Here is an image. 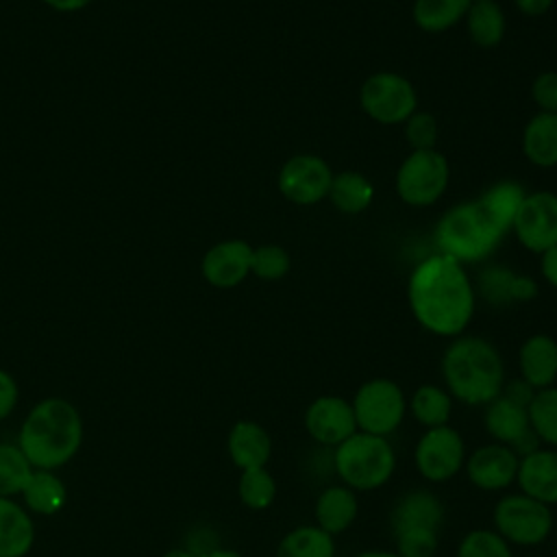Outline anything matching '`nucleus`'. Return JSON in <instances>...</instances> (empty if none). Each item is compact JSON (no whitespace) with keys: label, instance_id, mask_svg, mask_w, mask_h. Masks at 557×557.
Here are the masks:
<instances>
[{"label":"nucleus","instance_id":"f257e3e1","mask_svg":"<svg viewBox=\"0 0 557 557\" xmlns=\"http://www.w3.org/2000/svg\"><path fill=\"white\" fill-rule=\"evenodd\" d=\"M407 300L416 322L437 337H459L476 309L474 283L455 259L437 252L420 261L407 281Z\"/></svg>","mask_w":557,"mask_h":557},{"label":"nucleus","instance_id":"f03ea898","mask_svg":"<svg viewBox=\"0 0 557 557\" xmlns=\"http://www.w3.org/2000/svg\"><path fill=\"white\" fill-rule=\"evenodd\" d=\"M440 368L448 394L470 407H485L505 387L503 357L485 337H453L442 355Z\"/></svg>","mask_w":557,"mask_h":557},{"label":"nucleus","instance_id":"7ed1b4c3","mask_svg":"<svg viewBox=\"0 0 557 557\" xmlns=\"http://www.w3.org/2000/svg\"><path fill=\"white\" fill-rule=\"evenodd\" d=\"M83 442V420L63 398H44L26 416L17 446L33 468L54 470L67 463Z\"/></svg>","mask_w":557,"mask_h":557},{"label":"nucleus","instance_id":"20e7f679","mask_svg":"<svg viewBox=\"0 0 557 557\" xmlns=\"http://www.w3.org/2000/svg\"><path fill=\"white\" fill-rule=\"evenodd\" d=\"M333 470L355 492L383 487L396 470V450L389 437L355 431L333 448Z\"/></svg>","mask_w":557,"mask_h":557},{"label":"nucleus","instance_id":"39448f33","mask_svg":"<svg viewBox=\"0 0 557 557\" xmlns=\"http://www.w3.org/2000/svg\"><path fill=\"white\" fill-rule=\"evenodd\" d=\"M503 235L494 228L476 200L450 207L435 226V244L457 263H476L492 255Z\"/></svg>","mask_w":557,"mask_h":557},{"label":"nucleus","instance_id":"423d86ee","mask_svg":"<svg viewBox=\"0 0 557 557\" xmlns=\"http://www.w3.org/2000/svg\"><path fill=\"white\" fill-rule=\"evenodd\" d=\"M357 431L389 437L407 416V396L403 387L385 376L363 381L352 400Z\"/></svg>","mask_w":557,"mask_h":557},{"label":"nucleus","instance_id":"0eeeda50","mask_svg":"<svg viewBox=\"0 0 557 557\" xmlns=\"http://www.w3.org/2000/svg\"><path fill=\"white\" fill-rule=\"evenodd\" d=\"M494 531L511 546H540L553 531V511L548 505L511 492L494 505Z\"/></svg>","mask_w":557,"mask_h":557},{"label":"nucleus","instance_id":"6e6552de","mask_svg":"<svg viewBox=\"0 0 557 557\" xmlns=\"http://www.w3.org/2000/svg\"><path fill=\"white\" fill-rule=\"evenodd\" d=\"M450 181L448 159L437 150H411L396 172V194L409 207L435 205Z\"/></svg>","mask_w":557,"mask_h":557},{"label":"nucleus","instance_id":"1a4fd4ad","mask_svg":"<svg viewBox=\"0 0 557 557\" xmlns=\"http://www.w3.org/2000/svg\"><path fill=\"white\" fill-rule=\"evenodd\" d=\"M359 104L379 124H403L418 111V94L407 76L398 72H374L359 87Z\"/></svg>","mask_w":557,"mask_h":557},{"label":"nucleus","instance_id":"9d476101","mask_svg":"<svg viewBox=\"0 0 557 557\" xmlns=\"http://www.w3.org/2000/svg\"><path fill=\"white\" fill-rule=\"evenodd\" d=\"M413 463L418 474L429 483L450 481L466 463V442L461 433L450 424L426 429L416 442Z\"/></svg>","mask_w":557,"mask_h":557},{"label":"nucleus","instance_id":"9b49d317","mask_svg":"<svg viewBox=\"0 0 557 557\" xmlns=\"http://www.w3.org/2000/svg\"><path fill=\"white\" fill-rule=\"evenodd\" d=\"M333 181L331 165L318 154H294L278 170V191L285 200L311 207L326 198Z\"/></svg>","mask_w":557,"mask_h":557},{"label":"nucleus","instance_id":"f8f14e48","mask_svg":"<svg viewBox=\"0 0 557 557\" xmlns=\"http://www.w3.org/2000/svg\"><path fill=\"white\" fill-rule=\"evenodd\" d=\"M516 239L531 252L542 255L557 244V194L531 191L524 196L511 224Z\"/></svg>","mask_w":557,"mask_h":557},{"label":"nucleus","instance_id":"ddd939ff","mask_svg":"<svg viewBox=\"0 0 557 557\" xmlns=\"http://www.w3.org/2000/svg\"><path fill=\"white\" fill-rule=\"evenodd\" d=\"M483 426L494 442L511 446L518 453V457L542 446L531 431L527 405L509 398L503 392L492 403L485 405Z\"/></svg>","mask_w":557,"mask_h":557},{"label":"nucleus","instance_id":"4468645a","mask_svg":"<svg viewBox=\"0 0 557 557\" xmlns=\"http://www.w3.org/2000/svg\"><path fill=\"white\" fill-rule=\"evenodd\" d=\"M302 424L313 442L329 448H335L357 431L350 400L335 394H322L313 398L305 409Z\"/></svg>","mask_w":557,"mask_h":557},{"label":"nucleus","instance_id":"2eb2a0df","mask_svg":"<svg viewBox=\"0 0 557 557\" xmlns=\"http://www.w3.org/2000/svg\"><path fill=\"white\" fill-rule=\"evenodd\" d=\"M520 457L511 446L490 442L466 455V476L483 492H503L516 483Z\"/></svg>","mask_w":557,"mask_h":557},{"label":"nucleus","instance_id":"dca6fc26","mask_svg":"<svg viewBox=\"0 0 557 557\" xmlns=\"http://www.w3.org/2000/svg\"><path fill=\"white\" fill-rule=\"evenodd\" d=\"M252 268V246L244 239H224L211 246L200 263L202 276L209 285L220 289L237 287Z\"/></svg>","mask_w":557,"mask_h":557},{"label":"nucleus","instance_id":"f3484780","mask_svg":"<svg viewBox=\"0 0 557 557\" xmlns=\"http://www.w3.org/2000/svg\"><path fill=\"white\" fill-rule=\"evenodd\" d=\"M516 483L522 494L548 507L557 505V448L540 446L522 455Z\"/></svg>","mask_w":557,"mask_h":557},{"label":"nucleus","instance_id":"a211bd4d","mask_svg":"<svg viewBox=\"0 0 557 557\" xmlns=\"http://www.w3.org/2000/svg\"><path fill=\"white\" fill-rule=\"evenodd\" d=\"M474 292L492 307L527 302L537 296V283L507 265H490L481 270Z\"/></svg>","mask_w":557,"mask_h":557},{"label":"nucleus","instance_id":"6ab92c4d","mask_svg":"<svg viewBox=\"0 0 557 557\" xmlns=\"http://www.w3.org/2000/svg\"><path fill=\"white\" fill-rule=\"evenodd\" d=\"M520 379L531 389L553 387L557 381V339L546 333L529 335L518 350Z\"/></svg>","mask_w":557,"mask_h":557},{"label":"nucleus","instance_id":"aec40b11","mask_svg":"<svg viewBox=\"0 0 557 557\" xmlns=\"http://www.w3.org/2000/svg\"><path fill=\"white\" fill-rule=\"evenodd\" d=\"M442 522H444V503L440 500L437 494L424 487L403 494L396 500L389 516L394 535L405 529H418V527L440 531Z\"/></svg>","mask_w":557,"mask_h":557},{"label":"nucleus","instance_id":"412c9836","mask_svg":"<svg viewBox=\"0 0 557 557\" xmlns=\"http://www.w3.org/2000/svg\"><path fill=\"white\" fill-rule=\"evenodd\" d=\"M226 450L239 470L265 468L272 457V437L259 422L239 420L228 431Z\"/></svg>","mask_w":557,"mask_h":557},{"label":"nucleus","instance_id":"4be33fe9","mask_svg":"<svg viewBox=\"0 0 557 557\" xmlns=\"http://www.w3.org/2000/svg\"><path fill=\"white\" fill-rule=\"evenodd\" d=\"M359 513V498L357 492L346 487L344 483L326 485L313 505L315 524L326 531L329 535H339L352 527Z\"/></svg>","mask_w":557,"mask_h":557},{"label":"nucleus","instance_id":"5701e85b","mask_svg":"<svg viewBox=\"0 0 557 557\" xmlns=\"http://www.w3.org/2000/svg\"><path fill=\"white\" fill-rule=\"evenodd\" d=\"M522 154L535 168L557 165V113L531 115L522 128Z\"/></svg>","mask_w":557,"mask_h":557},{"label":"nucleus","instance_id":"b1692460","mask_svg":"<svg viewBox=\"0 0 557 557\" xmlns=\"http://www.w3.org/2000/svg\"><path fill=\"white\" fill-rule=\"evenodd\" d=\"M527 191L518 181H496L492 183L479 198L481 211L487 215V220L494 224V228L505 237V233L511 231V224L516 220V213L524 200Z\"/></svg>","mask_w":557,"mask_h":557},{"label":"nucleus","instance_id":"393cba45","mask_svg":"<svg viewBox=\"0 0 557 557\" xmlns=\"http://www.w3.org/2000/svg\"><path fill=\"white\" fill-rule=\"evenodd\" d=\"M35 542L30 516L11 498L0 496V557H24Z\"/></svg>","mask_w":557,"mask_h":557},{"label":"nucleus","instance_id":"a878e982","mask_svg":"<svg viewBox=\"0 0 557 557\" xmlns=\"http://www.w3.org/2000/svg\"><path fill=\"white\" fill-rule=\"evenodd\" d=\"M326 198L331 200V205L346 213V215H357L361 211H366L372 200H374V185L370 183V178L357 170H344L333 174L331 187Z\"/></svg>","mask_w":557,"mask_h":557},{"label":"nucleus","instance_id":"bb28decb","mask_svg":"<svg viewBox=\"0 0 557 557\" xmlns=\"http://www.w3.org/2000/svg\"><path fill=\"white\" fill-rule=\"evenodd\" d=\"M463 22L472 44L479 48H496L507 30L503 7L496 0H472Z\"/></svg>","mask_w":557,"mask_h":557},{"label":"nucleus","instance_id":"cd10ccee","mask_svg":"<svg viewBox=\"0 0 557 557\" xmlns=\"http://www.w3.org/2000/svg\"><path fill=\"white\" fill-rule=\"evenodd\" d=\"M407 409L411 411L416 422L422 424L424 429L444 426L448 424L453 413V396L442 385L424 383L416 387V392L407 400Z\"/></svg>","mask_w":557,"mask_h":557},{"label":"nucleus","instance_id":"c85d7f7f","mask_svg":"<svg viewBox=\"0 0 557 557\" xmlns=\"http://www.w3.org/2000/svg\"><path fill=\"white\" fill-rule=\"evenodd\" d=\"M20 494L24 496V503L28 505V509L41 516L57 513L67 500V490L63 481L52 470H37V468H33Z\"/></svg>","mask_w":557,"mask_h":557},{"label":"nucleus","instance_id":"c756f323","mask_svg":"<svg viewBox=\"0 0 557 557\" xmlns=\"http://www.w3.org/2000/svg\"><path fill=\"white\" fill-rule=\"evenodd\" d=\"M470 4L472 0H413L411 17L424 33H444L466 17Z\"/></svg>","mask_w":557,"mask_h":557},{"label":"nucleus","instance_id":"7c9ffc66","mask_svg":"<svg viewBox=\"0 0 557 557\" xmlns=\"http://www.w3.org/2000/svg\"><path fill=\"white\" fill-rule=\"evenodd\" d=\"M276 557H335V540L318 524H300L281 537Z\"/></svg>","mask_w":557,"mask_h":557},{"label":"nucleus","instance_id":"2f4dec72","mask_svg":"<svg viewBox=\"0 0 557 557\" xmlns=\"http://www.w3.org/2000/svg\"><path fill=\"white\" fill-rule=\"evenodd\" d=\"M529 424L542 446L557 448V385L537 389L527 405Z\"/></svg>","mask_w":557,"mask_h":557},{"label":"nucleus","instance_id":"473e14b6","mask_svg":"<svg viewBox=\"0 0 557 557\" xmlns=\"http://www.w3.org/2000/svg\"><path fill=\"white\" fill-rule=\"evenodd\" d=\"M237 496L248 509L263 511L276 498V481L265 468L242 470L237 481Z\"/></svg>","mask_w":557,"mask_h":557},{"label":"nucleus","instance_id":"72a5a7b5","mask_svg":"<svg viewBox=\"0 0 557 557\" xmlns=\"http://www.w3.org/2000/svg\"><path fill=\"white\" fill-rule=\"evenodd\" d=\"M33 472L30 461L13 444H0V496L20 494Z\"/></svg>","mask_w":557,"mask_h":557},{"label":"nucleus","instance_id":"f704fd0d","mask_svg":"<svg viewBox=\"0 0 557 557\" xmlns=\"http://www.w3.org/2000/svg\"><path fill=\"white\" fill-rule=\"evenodd\" d=\"M455 557H513V550L494 529H472L461 537Z\"/></svg>","mask_w":557,"mask_h":557},{"label":"nucleus","instance_id":"c9c22d12","mask_svg":"<svg viewBox=\"0 0 557 557\" xmlns=\"http://www.w3.org/2000/svg\"><path fill=\"white\" fill-rule=\"evenodd\" d=\"M292 259L289 252L278 244H263L252 248V268L250 272L261 281H278L289 272Z\"/></svg>","mask_w":557,"mask_h":557},{"label":"nucleus","instance_id":"e433bc0d","mask_svg":"<svg viewBox=\"0 0 557 557\" xmlns=\"http://www.w3.org/2000/svg\"><path fill=\"white\" fill-rule=\"evenodd\" d=\"M403 135L405 141L411 146V150H431L437 146L440 126L433 113L429 111H413L403 122Z\"/></svg>","mask_w":557,"mask_h":557},{"label":"nucleus","instance_id":"4c0bfd02","mask_svg":"<svg viewBox=\"0 0 557 557\" xmlns=\"http://www.w3.org/2000/svg\"><path fill=\"white\" fill-rule=\"evenodd\" d=\"M396 553L400 557H435L440 544V531L435 529H405L394 535Z\"/></svg>","mask_w":557,"mask_h":557},{"label":"nucleus","instance_id":"58836bf2","mask_svg":"<svg viewBox=\"0 0 557 557\" xmlns=\"http://www.w3.org/2000/svg\"><path fill=\"white\" fill-rule=\"evenodd\" d=\"M531 98L537 104V111L557 113V72L548 70L533 78Z\"/></svg>","mask_w":557,"mask_h":557},{"label":"nucleus","instance_id":"ea45409f","mask_svg":"<svg viewBox=\"0 0 557 557\" xmlns=\"http://www.w3.org/2000/svg\"><path fill=\"white\" fill-rule=\"evenodd\" d=\"M15 403H17V383L7 370H0V420L13 411Z\"/></svg>","mask_w":557,"mask_h":557},{"label":"nucleus","instance_id":"a19ab883","mask_svg":"<svg viewBox=\"0 0 557 557\" xmlns=\"http://www.w3.org/2000/svg\"><path fill=\"white\" fill-rule=\"evenodd\" d=\"M540 270L546 283L557 287V244L540 255Z\"/></svg>","mask_w":557,"mask_h":557},{"label":"nucleus","instance_id":"79ce46f5","mask_svg":"<svg viewBox=\"0 0 557 557\" xmlns=\"http://www.w3.org/2000/svg\"><path fill=\"white\" fill-rule=\"evenodd\" d=\"M516 9L529 17H540L550 11L553 0H513Z\"/></svg>","mask_w":557,"mask_h":557},{"label":"nucleus","instance_id":"37998d69","mask_svg":"<svg viewBox=\"0 0 557 557\" xmlns=\"http://www.w3.org/2000/svg\"><path fill=\"white\" fill-rule=\"evenodd\" d=\"M44 2L57 11H78L87 7L91 0H44Z\"/></svg>","mask_w":557,"mask_h":557},{"label":"nucleus","instance_id":"c03bdc74","mask_svg":"<svg viewBox=\"0 0 557 557\" xmlns=\"http://www.w3.org/2000/svg\"><path fill=\"white\" fill-rule=\"evenodd\" d=\"M355 557H400L396 550H385V548H370V550H361Z\"/></svg>","mask_w":557,"mask_h":557},{"label":"nucleus","instance_id":"a18cd8bd","mask_svg":"<svg viewBox=\"0 0 557 557\" xmlns=\"http://www.w3.org/2000/svg\"><path fill=\"white\" fill-rule=\"evenodd\" d=\"M200 557H242V555L228 548H211L207 553H200Z\"/></svg>","mask_w":557,"mask_h":557},{"label":"nucleus","instance_id":"49530a36","mask_svg":"<svg viewBox=\"0 0 557 557\" xmlns=\"http://www.w3.org/2000/svg\"><path fill=\"white\" fill-rule=\"evenodd\" d=\"M163 557H200V555H196L194 550H187V548H170L168 553H163Z\"/></svg>","mask_w":557,"mask_h":557},{"label":"nucleus","instance_id":"de8ad7c7","mask_svg":"<svg viewBox=\"0 0 557 557\" xmlns=\"http://www.w3.org/2000/svg\"><path fill=\"white\" fill-rule=\"evenodd\" d=\"M435 557H437V555H435Z\"/></svg>","mask_w":557,"mask_h":557}]
</instances>
